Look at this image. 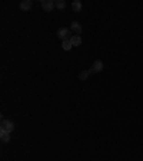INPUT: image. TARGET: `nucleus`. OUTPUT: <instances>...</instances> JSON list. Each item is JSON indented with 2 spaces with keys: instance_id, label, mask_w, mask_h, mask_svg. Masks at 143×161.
<instances>
[{
  "instance_id": "1",
  "label": "nucleus",
  "mask_w": 143,
  "mask_h": 161,
  "mask_svg": "<svg viewBox=\"0 0 143 161\" xmlns=\"http://www.w3.org/2000/svg\"><path fill=\"white\" fill-rule=\"evenodd\" d=\"M57 38L62 40H67V39H72V30L70 29H67V28H60L59 30H57Z\"/></svg>"
},
{
  "instance_id": "4",
  "label": "nucleus",
  "mask_w": 143,
  "mask_h": 161,
  "mask_svg": "<svg viewBox=\"0 0 143 161\" xmlns=\"http://www.w3.org/2000/svg\"><path fill=\"white\" fill-rule=\"evenodd\" d=\"M70 30L73 35H77V36H80V33H82V25L79 23V22H72L70 25Z\"/></svg>"
},
{
  "instance_id": "12",
  "label": "nucleus",
  "mask_w": 143,
  "mask_h": 161,
  "mask_svg": "<svg viewBox=\"0 0 143 161\" xmlns=\"http://www.w3.org/2000/svg\"><path fill=\"white\" fill-rule=\"evenodd\" d=\"M54 6L57 9L63 10V9H66V1H63V0H54Z\"/></svg>"
},
{
  "instance_id": "7",
  "label": "nucleus",
  "mask_w": 143,
  "mask_h": 161,
  "mask_svg": "<svg viewBox=\"0 0 143 161\" xmlns=\"http://www.w3.org/2000/svg\"><path fill=\"white\" fill-rule=\"evenodd\" d=\"M0 140H1V142H9L10 141V132H6V131L0 129Z\"/></svg>"
},
{
  "instance_id": "6",
  "label": "nucleus",
  "mask_w": 143,
  "mask_h": 161,
  "mask_svg": "<svg viewBox=\"0 0 143 161\" xmlns=\"http://www.w3.org/2000/svg\"><path fill=\"white\" fill-rule=\"evenodd\" d=\"M32 0H23V1H20V4H19V7H20V10H23V12H27V10H30L32 9Z\"/></svg>"
},
{
  "instance_id": "11",
  "label": "nucleus",
  "mask_w": 143,
  "mask_h": 161,
  "mask_svg": "<svg viewBox=\"0 0 143 161\" xmlns=\"http://www.w3.org/2000/svg\"><path fill=\"white\" fill-rule=\"evenodd\" d=\"M62 47H63L65 50H70L72 47H73V45H72V40L70 39L63 40V42H62Z\"/></svg>"
},
{
  "instance_id": "9",
  "label": "nucleus",
  "mask_w": 143,
  "mask_h": 161,
  "mask_svg": "<svg viewBox=\"0 0 143 161\" xmlns=\"http://www.w3.org/2000/svg\"><path fill=\"white\" fill-rule=\"evenodd\" d=\"M70 40H72V45H73V46H80V45H82V38L77 36V35H73Z\"/></svg>"
},
{
  "instance_id": "8",
  "label": "nucleus",
  "mask_w": 143,
  "mask_h": 161,
  "mask_svg": "<svg viewBox=\"0 0 143 161\" xmlns=\"http://www.w3.org/2000/svg\"><path fill=\"white\" fill-rule=\"evenodd\" d=\"M92 75V72L87 69V71H82L80 74H79V80H86L89 76Z\"/></svg>"
},
{
  "instance_id": "5",
  "label": "nucleus",
  "mask_w": 143,
  "mask_h": 161,
  "mask_svg": "<svg viewBox=\"0 0 143 161\" xmlns=\"http://www.w3.org/2000/svg\"><path fill=\"white\" fill-rule=\"evenodd\" d=\"M89 71H90L92 74H99V72H102V71H103V62H102V61H96Z\"/></svg>"
},
{
  "instance_id": "10",
  "label": "nucleus",
  "mask_w": 143,
  "mask_h": 161,
  "mask_svg": "<svg viewBox=\"0 0 143 161\" xmlns=\"http://www.w3.org/2000/svg\"><path fill=\"white\" fill-rule=\"evenodd\" d=\"M72 9H73V12H80L82 10V3L79 1V0H74L73 3H72Z\"/></svg>"
},
{
  "instance_id": "3",
  "label": "nucleus",
  "mask_w": 143,
  "mask_h": 161,
  "mask_svg": "<svg viewBox=\"0 0 143 161\" xmlns=\"http://www.w3.org/2000/svg\"><path fill=\"white\" fill-rule=\"evenodd\" d=\"M40 4H42V7H43V10H44V12H52V10L56 7L53 0H42V1H40Z\"/></svg>"
},
{
  "instance_id": "2",
  "label": "nucleus",
  "mask_w": 143,
  "mask_h": 161,
  "mask_svg": "<svg viewBox=\"0 0 143 161\" xmlns=\"http://www.w3.org/2000/svg\"><path fill=\"white\" fill-rule=\"evenodd\" d=\"M0 129L1 131H6V132H12L14 129V122L9 120H3L1 124H0Z\"/></svg>"
}]
</instances>
